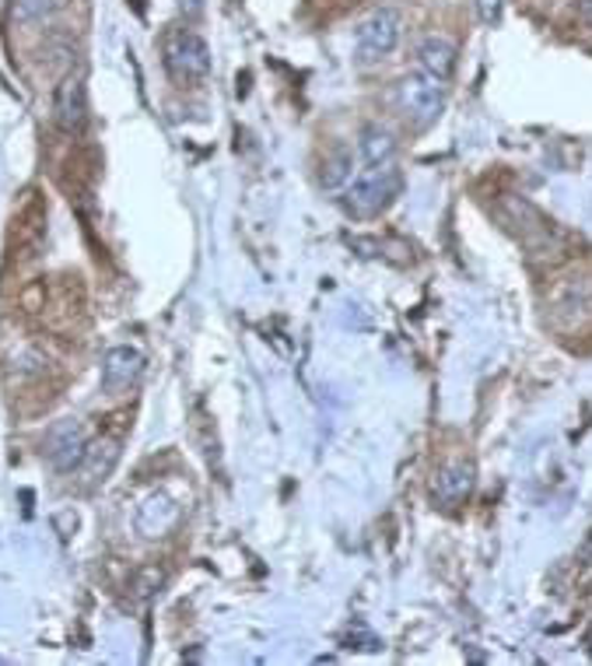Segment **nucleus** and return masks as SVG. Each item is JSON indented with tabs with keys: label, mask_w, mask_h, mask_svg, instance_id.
<instances>
[{
	"label": "nucleus",
	"mask_w": 592,
	"mask_h": 666,
	"mask_svg": "<svg viewBox=\"0 0 592 666\" xmlns=\"http://www.w3.org/2000/svg\"><path fill=\"white\" fill-rule=\"evenodd\" d=\"M43 231H46V207L43 204H28L19 218H14L11 242H19V249H32V246H39Z\"/></svg>",
	"instance_id": "14"
},
{
	"label": "nucleus",
	"mask_w": 592,
	"mask_h": 666,
	"mask_svg": "<svg viewBox=\"0 0 592 666\" xmlns=\"http://www.w3.org/2000/svg\"><path fill=\"white\" fill-rule=\"evenodd\" d=\"M60 8V0H14V8H11V14H14V22H43V19H49V14H54Z\"/></svg>",
	"instance_id": "15"
},
{
	"label": "nucleus",
	"mask_w": 592,
	"mask_h": 666,
	"mask_svg": "<svg viewBox=\"0 0 592 666\" xmlns=\"http://www.w3.org/2000/svg\"><path fill=\"white\" fill-rule=\"evenodd\" d=\"M116 460H120V436H103V439L88 442V453H84L78 471L88 485H98V480H106L113 474Z\"/></svg>",
	"instance_id": "10"
},
{
	"label": "nucleus",
	"mask_w": 592,
	"mask_h": 666,
	"mask_svg": "<svg viewBox=\"0 0 592 666\" xmlns=\"http://www.w3.org/2000/svg\"><path fill=\"white\" fill-rule=\"evenodd\" d=\"M396 98H400V112L414 127H431L446 109V81H438L425 71H414L400 81Z\"/></svg>",
	"instance_id": "3"
},
{
	"label": "nucleus",
	"mask_w": 592,
	"mask_h": 666,
	"mask_svg": "<svg viewBox=\"0 0 592 666\" xmlns=\"http://www.w3.org/2000/svg\"><path fill=\"white\" fill-rule=\"evenodd\" d=\"M144 372V355L138 347H109L103 358V390L106 393H123Z\"/></svg>",
	"instance_id": "7"
},
{
	"label": "nucleus",
	"mask_w": 592,
	"mask_h": 666,
	"mask_svg": "<svg viewBox=\"0 0 592 666\" xmlns=\"http://www.w3.org/2000/svg\"><path fill=\"white\" fill-rule=\"evenodd\" d=\"M585 25L592 28V0H589V4H585Z\"/></svg>",
	"instance_id": "18"
},
{
	"label": "nucleus",
	"mask_w": 592,
	"mask_h": 666,
	"mask_svg": "<svg viewBox=\"0 0 592 666\" xmlns=\"http://www.w3.org/2000/svg\"><path fill=\"white\" fill-rule=\"evenodd\" d=\"M501 11H505V0H477V14L484 28H495L501 22Z\"/></svg>",
	"instance_id": "16"
},
{
	"label": "nucleus",
	"mask_w": 592,
	"mask_h": 666,
	"mask_svg": "<svg viewBox=\"0 0 592 666\" xmlns=\"http://www.w3.org/2000/svg\"><path fill=\"white\" fill-rule=\"evenodd\" d=\"M88 431L78 418H67V421H57L54 428L46 431V460L54 463V471L60 474H74L84 453H88Z\"/></svg>",
	"instance_id": "5"
},
{
	"label": "nucleus",
	"mask_w": 592,
	"mask_h": 666,
	"mask_svg": "<svg viewBox=\"0 0 592 666\" xmlns=\"http://www.w3.org/2000/svg\"><path fill=\"white\" fill-rule=\"evenodd\" d=\"M403 39V11L393 4H382L358 22L354 32V60L362 67L382 63L386 57L396 53V46Z\"/></svg>",
	"instance_id": "1"
},
{
	"label": "nucleus",
	"mask_w": 592,
	"mask_h": 666,
	"mask_svg": "<svg viewBox=\"0 0 592 666\" xmlns=\"http://www.w3.org/2000/svg\"><path fill=\"white\" fill-rule=\"evenodd\" d=\"M400 193V169L396 165H376V169H362L344 187V207L354 218H376L379 211L393 204Z\"/></svg>",
	"instance_id": "2"
},
{
	"label": "nucleus",
	"mask_w": 592,
	"mask_h": 666,
	"mask_svg": "<svg viewBox=\"0 0 592 666\" xmlns=\"http://www.w3.org/2000/svg\"><path fill=\"white\" fill-rule=\"evenodd\" d=\"M84 120H88V103H84V85L78 78H67L63 85L57 88V123L67 133L84 130Z\"/></svg>",
	"instance_id": "11"
},
{
	"label": "nucleus",
	"mask_w": 592,
	"mask_h": 666,
	"mask_svg": "<svg viewBox=\"0 0 592 666\" xmlns=\"http://www.w3.org/2000/svg\"><path fill=\"white\" fill-rule=\"evenodd\" d=\"M455 43L446 36H428L425 43L417 46V71H425L438 81H449L455 71Z\"/></svg>",
	"instance_id": "9"
},
{
	"label": "nucleus",
	"mask_w": 592,
	"mask_h": 666,
	"mask_svg": "<svg viewBox=\"0 0 592 666\" xmlns=\"http://www.w3.org/2000/svg\"><path fill=\"white\" fill-rule=\"evenodd\" d=\"M358 158L365 169H376V165H396V138L389 127L368 123L358 133Z\"/></svg>",
	"instance_id": "8"
},
{
	"label": "nucleus",
	"mask_w": 592,
	"mask_h": 666,
	"mask_svg": "<svg viewBox=\"0 0 592 666\" xmlns=\"http://www.w3.org/2000/svg\"><path fill=\"white\" fill-rule=\"evenodd\" d=\"M138 523H141V530L147 533V537H162V533L176 523V506L162 495H151L147 502L141 506Z\"/></svg>",
	"instance_id": "12"
},
{
	"label": "nucleus",
	"mask_w": 592,
	"mask_h": 666,
	"mask_svg": "<svg viewBox=\"0 0 592 666\" xmlns=\"http://www.w3.org/2000/svg\"><path fill=\"white\" fill-rule=\"evenodd\" d=\"M204 4H208V0H179L182 14H200V11H204Z\"/></svg>",
	"instance_id": "17"
},
{
	"label": "nucleus",
	"mask_w": 592,
	"mask_h": 666,
	"mask_svg": "<svg viewBox=\"0 0 592 666\" xmlns=\"http://www.w3.org/2000/svg\"><path fill=\"white\" fill-rule=\"evenodd\" d=\"M473 485H477V466H473L470 460H449V463L438 466L431 495L442 509H460L470 498Z\"/></svg>",
	"instance_id": "6"
},
{
	"label": "nucleus",
	"mask_w": 592,
	"mask_h": 666,
	"mask_svg": "<svg viewBox=\"0 0 592 666\" xmlns=\"http://www.w3.org/2000/svg\"><path fill=\"white\" fill-rule=\"evenodd\" d=\"M165 67L176 81H204L211 74V46L197 32H179L165 46Z\"/></svg>",
	"instance_id": "4"
},
{
	"label": "nucleus",
	"mask_w": 592,
	"mask_h": 666,
	"mask_svg": "<svg viewBox=\"0 0 592 666\" xmlns=\"http://www.w3.org/2000/svg\"><path fill=\"white\" fill-rule=\"evenodd\" d=\"M351 179H354V155H351V147L341 144L327 155L319 182H323V190H344Z\"/></svg>",
	"instance_id": "13"
}]
</instances>
